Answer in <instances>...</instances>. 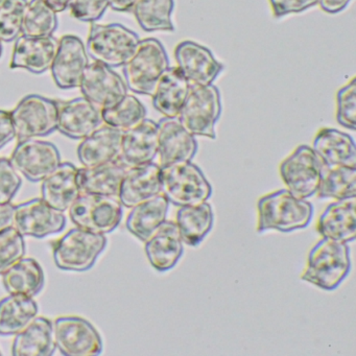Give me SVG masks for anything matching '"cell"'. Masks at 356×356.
<instances>
[{
  "label": "cell",
  "mask_w": 356,
  "mask_h": 356,
  "mask_svg": "<svg viewBox=\"0 0 356 356\" xmlns=\"http://www.w3.org/2000/svg\"><path fill=\"white\" fill-rule=\"evenodd\" d=\"M56 349L54 323L45 316H37L26 329L15 335L12 354L14 356H51Z\"/></svg>",
  "instance_id": "29"
},
{
  "label": "cell",
  "mask_w": 356,
  "mask_h": 356,
  "mask_svg": "<svg viewBox=\"0 0 356 356\" xmlns=\"http://www.w3.org/2000/svg\"><path fill=\"white\" fill-rule=\"evenodd\" d=\"M324 238L349 243L356 236V197L337 200L327 206L316 222Z\"/></svg>",
  "instance_id": "23"
},
{
  "label": "cell",
  "mask_w": 356,
  "mask_h": 356,
  "mask_svg": "<svg viewBox=\"0 0 356 356\" xmlns=\"http://www.w3.org/2000/svg\"><path fill=\"white\" fill-rule=\"evenodd\" d=\"M316 195L320 199L333 200L356 197V166H324Z\"/></svg>",
  "instance_id": "35"
},
{
  "label": "cell",
  "mask_w": 356,
  "mask_h": 356,
  "mask_svg": "<svg viewBox=\"0 0 356 356\" xmlns=\"http://www.w3.org/2000/svg\"><path fill=\"white\" fill-rule=\"evenodd\" d=\"M176 225L183 243L197 247L209 234L213 227L214 214L211 205L184 206L179 208L176 214Z\"/></svg>",
  "instance_id": "31"
},
{
  "label": "cell",
  "mask_w": 356,
  "mask_h": 356,
  "mask_svg": "<svg viewBox=\"0 0 356 356\" xmlns=\"http://www.w3.org/2000/svg\"><path fill=\"white\" fill-rule=\"evenodd\" d=\"M145 243L147 260L158 272L172 270L183 254L182 238L172 220H165Z\"/></svg>",
  "instance_id": "24"
},
{
  "label": "cell",
  "mask_w": 356,
  "mask_h": 356,
  "mask_svg": "<svg viewBox=\"0 0 356 356\" xmlns=\"http://www.w3.org/2000/svg\"><path fill=\"white\" fill-rule=\"evenodd\" d=\"M18 141L47 136L57 130L58 102L26 95L10 112Z\"/></svg>",
  "instance_id": "9"
},
{
  "label": "cell",
  "mask_w": 356,
  "mask_h": 356,
  "mask_svg": "<svg viewBox=\"0 0 356 356\" xmlns=\"http://www.w3.org/2000/svg\"><path fill=\"white\" fill-rule=\"evenodd\" d=\"M0 356H1V352H0Z\"/></svg>",
  "instance_id": "50"
},
{
  "label": "cell",
  "mask_w": 356,
  "mask_h": 356,
  "mask_svg": "<svg viewBox=\"0 0 356 356\" xmlns=\"http://www.w3.org/2000/svg\"><path fill=\"white\" fill-rule=\"evenodd\" d=\"M3 56V41L0 39V58Z\"/></svg>",
  "instance_id": "49"
},
{
  "label": "cell",
  "mask_w": 356,
  "mask_h": 356,
  "mask_svg": "<svg viewBox=\"0 0 356 356\" xmlns=\"http://www.w3.org/2000/svg\"><path fill=\"white\" fill-rule=\"evenodd\" d=\"M177 67L191 85L208 86L224 70L210 49L193 41H183L175 49Z\"/></svg>",
  "instance_id": "15"
},
{
  "label": "cell",
  "mask_w": 356,
  "mask_h": 356,
  "mask_svg": "<svg viewBox=\"0 0 356 356\" xmlns=\"http://www.w3.org/2000/svg\"><path fill=\"white\" fill-rule=\"evenodd\" d=\"M275 17L302 13L318 5V0H268Z\"/></svg>",
  "instance_id": "43"
},
{
  "label": "cell",
  "mask_w": 356,
  "mask_h": 356,
  "mask_svg": "<svg viewBox=\"0 0 356 356\" xmlns=\"http://www.w3.org/2000/svg\"><path fill=\"white\" fill-rule=\"evenodd\" d=\"M79 88L83 97L99 110L113 107L128 95L122 76L109 66L95 61L87 66Z\"/></svg>",
  "instance_id": "13"
},
{
  "label": "cell",
  "mask_w": 356,
  "mask_h": 356,
  "mask_svg": "<svg viewBox=\"0 0 356 356\" xmlns=\"http://www.w3.org/2000/svg\"><path fill=\"white\" fill-rule=\"evenodd\" d=\"M127 88L136 95H153L161 74L170 67V59L162 43L155 38L139 41L135 53L124 66Z\"/></svg>",
  "instance_id": "3"
},
{
  "label": "cell",
  "mask_w": 356,
  "mask_h": 356,
  "mask_svg": "<svg viewBox=\"0 0 356 356\" xmlns=\"http://www.w3.org/2000/svg\"><path fill=\"white\" fill-rule=\"evenodd\" d=\"M191 84L177 66H170L160 76L154 89L152 99L153 107L163 118H178L185 99L188 95Z\"/></svg>",
  "instance_id": "27"
},
{
  "label": "cell",
  "mask_w": 356,
  "mask_h": 356,
  "mask_svg": "<svg viewBox=\"0 0 356 356\" xmlns=\"http://www.w3.org/2000/svg\"><path fill=\"white\" fill-rule=\"evenodd\" d=\"M1 276L3 286L12 295L34 298L44 286V272L34 258H22Z\"/></svg>",
  "instance_id": "32"
},
{
  "label": "cell",
  "mask_w": 356,
  "mask_h": 356,
  "mask_svg": "<svg viewBox=\"0 0 356 356\" xmlns=\"http://www.w3.org/2000/svg\"><path fill=\"white\" fill-rule=\"evenodd\" d=\"M56 13L66 11L72 5V0H43Z\"/></svg>",
  "instance_id": "48"
},
{
  "label": "cell",
  "mask_w": 356,
  "mask_h": 356,
  "mask_svg": "<svg viewBox=\"0 0 356 356\" xmlns=\"http://www.w3.org/2000/svg\"><path fill=\"white\" fill-rule=\"evenodd\" d=\"M351 0H318V5L328 14H337L345 10Z\"/></svg>",
  "instance_id": "45"
},
{
  "label": "cell",
  "mask_w": 356,
  "mask_h": 356,
  "mask_svg": "<svg viewBox=\"0 0 356 356\" xmlns=\"http://www.w3.org/2000/svg\"><path fill=\"white\" fill-rule=\"evenodd\" d=\"M26 0H0V39L15 41L22 34V19Z\"/></svg>",
  "instance_id": "38"
},
{
  "label": "cell",
  "mask_w": 356,
  "mask_h": 356,
  "mask_svg": "<svg viewBox=\"0 0 356 356\" xmlns=\"http://www.w3.org/2000/svg\"><path fill=\"white\" fill-rule=\"evenodd\" d=\"M103 124L102 110L84 97L58 102L57 130L68 138L82 140Z\"/></svg>",
  "instance_id": "18"
},
{
  "label": "cell",
  "mask_w": 356,
  "mask_h": 356,
  "mask_svg": "<svg viewBox=\"0 0 356 356\" xmlns=\"http://www.w3.org/2000/svg\"><path fill=\"white\" fill-rule=\"evenodd\" d=\"M139 41L138 35L122 24H92L85 47L93 61L118 68L130 60Z\"/></svg>",
  "instance_id": "4"
},
{
  "label": "cell",
  "mask_w": 356,
  "mask_h": 356,
  "mask_svg": "<svg viewBox=\"0 0 356 356\" xmlns=\"http://www.w3.org/2000/svg\"><path fill=\"white\" fill-rule=\"evenodd\" d=\"M324 165L309 145L298 147L279 168L286 189L299 199L316 195L320 186Z\"/></svg>",
  "instance_id": "10"
},
{
  "label": "cell",
  "mask_w": 356,
  "mask_h": 356,
  "mask_svg": "<svg viewBox=\"0 0 356 356\" xmlns=\"http://www.w3.org/2000/svg\"><path fill=\"white\" fill-rule=\"evenodd\" d=\"M351 270L348 243L323 237L308 254L301 279L324 291H334Z\"/></svg>",
  "instance_id": "2"
},
{
  "label": "cell",
  "mask_w": 356,
  "mask_h": 356,
  "mask_svg": "<svg viewBox=\"0 0 356 356\" xmlns=\"http://www.w3.org/2000/svg\"><path fill=\"white\" fill-rule=\"evenodd\" d=\"M337 122L339 126L355 131L356 80L352 78L337 92Z\"/></svg>",
  "instance_id": "40"
},
{
  "label": "cell",
  "mask_w": 356,
  "mask_h": 356,
  "mask_svg": "<svg viewBox=\"0 0 356 356\" xmlns=\"http://www.w3.org/2000/svg\"><path fill=\"white\" fill-rule=\"evenodd\" d=\"M312 149L325 168L356 166V147L353 138L337 129H321L312 141Z\"/></svg>",
  "instance_id": "26"
},
{
  "label": "cell",
  "mask_w": 356,
  "mask_h": 356,
  "mask_svg": "<svg viewBox=\"0 0 356 356\" xmlns=\"http://www.w3.org/2000/svg\"><path fill=\"white\" fill-rule=\"evenodd\" d=\"M88 64L84 42L74 35H65L60 39L57 55L49 70L59 88L74 89L80 87Z\"/></svg>",
  "instance_id": "16"
},
{
  "label": "cell",
  "mask_w": 356,
  "mask_h": 356,
  "mask_svg": "<svg viewBox=\"0 0 356 356\" xmlns=\"http://www.w3.org/2000/svg\"><path fill=\"white\" fill-rule=\"evenodd\" d=\"M128 168L120 160L91 168L83 166L78 168V184L81 193L118 199L120 185Z\"/></svg>",
  "instance_id": "28"
},
{
  "label": "cell",
  "mask_w": 356,
  "mask_h": 356,
  "mask_svg": "<svg viewBox=\"0 0 356 356\" xmlns=\"http://www.w3.org/2000/svg\"><path fill=\"white\" fill-rule=\"evenodd\" d=\"M136 0H109V7L116 12L132 11Z\"/></svg>",
  "instance_id": "47"
},
{
  "label": "cell",
  "mask_w": 356,
  "mask_h": 356,
  "mask_svg": "<svg viewBox=\"0 0 356 356\" xmlns=\"http://www.w3.org/2000/svg\"><path fill=\"white\" fill-rule=\"evenodd\" d=\"M124 132L103 124L82 139L76 154L84 168L101 165L120 160Z\"/></svg>",
  "instance_id": "22"
},
{
  "label": "cell",
  "mask_w": 356,
  "mask_h": 356,
  "mask_svg": "<svg viewBox=\"0 0 356 356\" xmlns=\"http://www.w3.org/2000/svg\"><path fill=\"white\" fill-rule=\"evenodd\" d=\"M14 205L0 206V232L13 226Z\"/></svg>",
  "instance_id": "46"
},
{
  "label": "cell",
  "mask_w": 356,
  "mask_h": 356,
  "mask_svg": "<svg viewBox=\"0 0 356 356\" xmlns=\"http://www.w3.org/2000/svg\"><path fill=\"white\" fill-rule=\"evenodd\" d=\"M58 28L57 13L43 0H31L24 10L22 34L28 37L53 36Z\"/></svg>",
  "instance_id": "37"
},
{
  "label": "cell",
  "mask_w": 356,
  "mask_h": 356,
  "mask_svg": "<svg viewBox=\"0 0 356 356\" xmlns=\"http://www.w3.org/2000/svg\"><path fill=\"white\" fill-rule=\"evenodd\" d=\"M102 118L104 124L124 132L147 118V109L136 97L127 95L113 107L102 110Z\"/></svg>",
  "instance_id": "36"
},
{
  "label": "cell",
  "mask_w": 356,
  "mask_h": 356,
  "mask_svg": "<svg viewBox=\"0 0 356 356\" xmlns=\"http://www.w3.org/2000/svg\"><path fill=\"white\" fill-rule=\"evenodd\" d=\"M157 154L158 128L154 120L145 118L134 128L124 131L120 161L127 168L152 163Z\"/></svg>",
  "instance_id": "21"
},
{
  "label": "cell",
  "mask_w": 356,
  "mask_h": 356,
  "mask_svg": "<svg viewBox=\"0 0 356 356\" xmlns=\"http://www.w3.org/2000/svg\"><path fill=\"white\" fill-rule=\"evenodd\" d=\"M56 346L65 356H97L103 339L92 324L81 316H60L54 323Z\"/></svg>",
  "instance_id": "12"
},
{
  "label": "cell",
  "mask_w": 356,
  "mask_h": 356,
  "mask_svg": "<svg viewBox=\"0 0 356 356\" xmlns=\"http://www.w3.org/2000/svg\"><path fill=\"white\" fill-rule=\"evenodd\" d=\"M258 233L277 230L283 233L306 228L314 216L310 202L280 189L260 197L257 202Z\"/></svg>",
  "instance_id": "1"
},
{
  "label": "cell",
  "mask_w": 356,
  "mask_h": 356,
  "mask_svg": "<svg viewBox=\"0 0 356 356\" xmlns=\"http://www.w3.org/2000/svg\"><path fill=\"white\" fill-rule=\"evenodd\" d=\"M38 314V304L34 298L12 295L0 300V335H16L22 332Z\"/></svg>",
  "instance_id": "33"
},
{
  "label": "cell",
  "mask_w": 356,
  "mask_h": 356,
  "mask_svg": "<svg viewBox=\"0 0 356 356\" xmlns=\"http://www.w3.org/2000/svg\"><path fill=\"white\" fill-rule=\"evenodd\" d=\"M22 180L9 159H0V206L9 205L22 187Z\"/></svg>",
  "instance_id": "41"
},
{
  "label": "cell",
  "mask_w": 356,
  "mask_h": 356,
  "mask_svg": "<svg viewBox=\"0 0 356 356\" xmlns=\"http://www.w3.org/2000/svg\"><path fill=\"white\" fill-rule=\"evenodd\" d=\"M80 195L78 168L70 162L60 164L41 185V199L61 212L68 211Z\"/></svg>",
  "instance_id": "25"
},
{
  "label": "cell",
  "mask_w": 356,
  "mask_h": 356,
  "mask_svg": "<svg viewBox=\"0 0 356 356\" xmlns=\"http://www.w3.org/2000/svg\"><path fill=\"white\" fill-rule=\"evenodd\" d=\"M59 41L53 36H19L16 39L12 55L11 70H28L41 74L51 70L57 55Z\"/></svg>",
  "instance_id": "19"
},
{
  "label": "cell",
  "mask_w": 356,
  "mask_h": 356,
  "mask_svg": "<svg viewBox=\"0 0 356 356\" xmlns=\"http://www.w3.org/2000/svg\"><path fill=\"white\" fill-rule=\"evenodd\" d=\"M220 114V93L213 84L208 86L191 85L188 95L177 118L193 136L216 139V126Z\"/></svg>",
  "instance_id": "6"
},
{
  "label": "cell",
  "mask_w": 356,
  "mask_h": 356,
  "mask_svg": "<svg viewBox=\"0 0 356 356\" xmlns=\"http://www.w3.org/2000/svg\"><path fill=\"white\" fill-rule=\"evenodd\" d=\"M72 17L79 22H97L109 8V0H72L70 5Z\"/></svg>",
  "instance_id": "42"
},
{
  "label": "cell",
  "mask_w": 356,
  "mask_h": 356,
  "mask_svg": "<svg viewBox=\"0 0 356 356\" xmlns=\"http://www.w3.org/2000/svg\"><path fill=\"white\" fill-rule=\"evenodd\" d=\"M68 213L78 228L106 235L120 226L122 205L118 197L81 193L68 209Z\"/></svg>",
  "instance_id": "8"
},
{
  "label": "cell",
  "mask_w": 356,
  "mask_h": 356,
  "mask_svg": "<svg viewBox=\"0 0 356 356\" xmlns=\"http://www.w3.org/2000/svg\"><path fill=\"white\" fill-rule=\"evenodd\" d=\"M107 241L106 235L76 227L54 245L56 266L70 272H86L95 266Z\"/></svg>",
  "instance_id": "7"
},
{
  "label": "cell",
  "mask_w": 356,
  "mask_h": 356,
  "mask_svg": "<svg viewBox=\"0 0 356 356\" xmlns=\"http://www.w3.org/2000/svg\"><path fill=\"white\" fill-rule=\"evenodd\" d=\"M10 163L31 182H42L62 163L59 149L54 143L38 139L18 141Z\"/></svg>",
  "instance_id": "11"
},
{
  "label": "cell",
  "mask_w": 356,
  "mask_h": 356,
  "mask_svg": "<svg viewBox=\"0 0 356 356\" xmlns=\"http://www.w3.org/2000/svg\"><path fill=\"white\" fill-rule=\"evenodd\" d=\"M13 227L24 237L43 238L62 232L66 227L64 212L49 206L42 199H33L14 206Z\"/></svg>",
  "instance_id": "14"
},
{
  "label": "cell",
  "mask_w": 356,
  "mask_h": 356,
  "mask_svg": "<svg viewBox=\"0 0 356 356\" xmlns=\"http://www.w3.org/2000/svg\"><path fill=\"white\" fill-rule=\"evenodd\" d=\"M161 193L170 204L184 207L207 202L212 187L199 166L182 162L161 168Z\"/></svg>",
  "instance_id": "5"
},
{
  "label": "cell",
  "mask_w": 356,
  "mask_h": 356,
  "mask_svg": "<svg viewBox=\"0 0 356 356\" xmlns=\"http://www.w3.org/2000/svg\"><path fill=\"white\" fill-rule=\"evenodd\" d=\"M159 195H161V168L152 162L127 170L118 200L124 207L131 209Z\"/></svg>",
  "instance_id": "20"
},
{
  "label": "cell",
  "mask_w": 356,
  "mask_h": 356,
  "mask_svg": "<svg viewBox=\"0 0 356 356\" xmlns=\"http://www.w3.org/2000/svg\"><path fill=\"white\" fill-rule=\"evenodd\" d=\"M15 138V129L11 114L6 110H0V149Z\"/></svg>",
  "instance_id": "44"
},
{
  "label": "cell",
  "mask_w": 356,
  "mask_h": 356,
  "mask_svg": "<svg viewBox=\"0 0 356 356\" xmlns=\"http://www.w3.org/2000/svg\"><path fill=\"white\" fill-rule=\"evenodd\" d=\"M174 8V0H136L132 11L145 32H172Z\"/></svg>",
  "instance_id": "34"
},
{
  "label": "cell",
  "mask_w": 356,
  "mask_h": 356,
  "mask_svg": "<svg viewBox=\"0 0 356 356\" xmlns=\"http://www.w3.org/2000/svg\"><path fill=\"white\" fill-rule=\"evenodd\" d=\"M24 236L15 228L10 227L0 232V276L7 272L18 260L26 256Z\"/></svg>",
  "instance_id": "39"
},
{
  "label": "cell",
  "mask_w": 356,
  "mask_h": 356,
  "mask_svg": "<svg viewBox=\"0 0 356 356\" xmlns=\"http://www.w3.org/2000/svg\"><path fill=\"white\" fill-rule=\"evenodd\" d=\"M170 202L163 195L131 208L126 227L131 234L145 243L166 220Z\"/></svg>",
  "instance_id": "30"
},
{
  "label": "cell",
  "mask_w": 356,
  "mask_h": 356,
  "mask_svg": "<svg viewBox=\"0 0 356 356\" xmlns=\"http://www.w3.org/2000/svg\"><path fill=\"white\" fill-rule=\"evenodd\" d=\"M160 168L189 162L197 152L195 136L185 130L178 118H163L157 124Z\"/></svg>",
  "instance_id": "17"
}]
</instances>
